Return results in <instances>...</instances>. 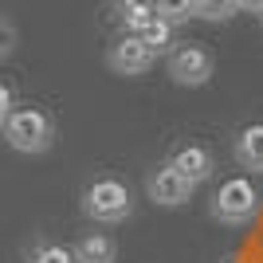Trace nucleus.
<instances>
[{"label": "nucleus", "mask_w": 263, "mask_h": 263, "mask_svg": "<svg viewBox=\"0 0 263 263\" xmlns=\"http://www.w3.org/2000/svg\"><path fill=\"white\" fill-rule=\"evenodd\" d=\"M16 44H20V32H16V24H12L8 16H0V59H8V55L16 51Z\"/></svg>", "instance_id": "nucleus-15"}, {"label": "nucleus", "mask_w": 263, "mask_h": 263, "mask_svg": "<svg viewBox=\"0 0 263 263\" xmlns=\"http://www.w3.org/2000/svg\"><path fill=\"white\" fill-rule=\"evenodd\" d=\"M236 161H240V169L263 173V122L240 130V138H236Z\"/></svg>", "instance_id": "nucleus-8"}, {"label": "nucleus", "mask_w": 263, "mask_h": 263, "mask_svg": "<svg viewBox=\"0 0 263 263\" xmlns=\"http://www.w3.org/2000/svg\"><path fill=\"white\" fill-rule=\"evenodd\" d=\"M165 165H173L177 173H181L189 185L197 189V185H204V181L212 177V169H216V157H212L204 145H181V149H177V154L169 157Z\"/></svg>", "instance_id": "nucleus-7"}, {"label": "nucleus", "mask_w": 263, "mask_h": 263, "mask_svg": "<svg viewBox=\"0 0 263 263\" xmlns=\"http://www.w3.org/2000/svg\"><path fill=\"white\" fill-rule=\"evenodd\" d=\"M240 4V12H259L263 8V0H236Z\"/></svg>", "instance_id": "nucleus-17"}, {"label": "nucleus", "mask_w": 263, "mask_h": 263, "mask_svg": "<svg viewBox=\"0 0 263 263\" xmlns=\"http://www.w3.org/2000/svg\"><path fill=\"white\" fill-rule=\"evenodd\" d=\"M259 189L248 181V177H228L224 185L212 193V220H220V224H232V228H240V224H252L255 216H259Z\"/></svg>", "instance_id": "nucleus-2"}, {"label": "nucleus", "mask_w": 263, "mask_h": 263, "mask_svg": "<svg viewBox=\"0 0 263 263\" xmlns=\"http://www.w3.org/2000/svg\"><path fill=\"white\" fill-rule=\"evenodd\" d=\"M145 197L154 200V204H161V209H181V204H189V197H193V185L177 173L173 165H161V169H154L149 181H145Z\"/></svg>", "instance_id": "nucleus-6"}, {"label": "nucleus", "mask_w": 263, "mask_h": 263, "mask_svg": "<svg viewBox=\"0 0 263 263\" xmlns=\"http://www.w3.org/2000/svg\"><path fill=\"white\" fill-rule=\"evenodd\" d=\"M173 32H177V28H173V24H169V20H161V16H154V20L145 24V28H142V32H138V35H142V44L149 47V51H154V55H165V51H169V47L177 44V40H173Z\"/></svg>", "instance_id": "nucleus-11"}, {"label": "nucleus", "mask_w": 263, "mask_h": 263, "mask_svg": "<svg viewBox=\"0 0 263 263\" xmlns=\"http://www.w3.org/2000/svg\"><path fill=\"white\" fill-rule=\"evenodd\" d=\"M193 12H197V20H209V24H224L232 20L240 4L236 0H193Z\"/></svg>", "instance_id": "nucleus-12"}, {"label": "nucleus", "mask_w": 263, "mask_h": 263, "mask_svg": "<svg viewBox=\"0 0 263 263\" xmlns=\"http://www.w3.org/2000/svg\"><path fill=\"white\" fill-rule=\"evenodd\" d=\"M28 263H79V259L67 243H40V248L28 255Z\"/></svg>", "instance_id": "nucleus-14"}, {"label": "nucleus", "mask_w": 263, "mask_h": 263, "mask_svg": "<svg viewBox=\"0 0 263 263\" xmlns=\"http://www.w3.org/2000/svg\"><path fill=\"white\" fill-rule=\"evenodd\" d=\"M154 16H157V8L149 0H118V20L126 32H142Z\"/></svg>", "instance_id": "nucleus-10"}, {"label": "nucleus", "mask_w": 263, "mask_h": 263, "mask_svg": "<svg viewBox=\"0 0 263 263\" xmlns=\"http://www.w3.org/2000/svg\"><path fill=\"white\" fill-rule=\"evenodd\" d=\"M83 212L95 224H122L134 212V197L118 177H99L83 189Z\"/></svg>", "instance_id": "nucleus-3"}, {"label": "nucleus", "mask_w": 263, "mask_h": 263, "mask_svg": "<svg viewBox=\"0 0 263 263\" xmlns=\"http://www.w3.org/2000/svg\"><path fill=\"white\" fill-rule=\"evenodd\" d=\"M0 134L16 154H47L55 145V122L44 106H12Z\"/></svg>", "instance_id": "nucleus-1"}, {"label": "nucleus", "mask_w": 263, "mask_h": 263, "mask_svg": "<svg viewBox=\"0 0 263 263\" xmlns=\"http://www.w3.org/2000/svg\"><path fill=\"white\" fill-rule=\"evenodd\" d=\"M165 71L177 87H204L216 71V59L204 44H173L165 51Z\"/></svg>", "instance_id": "nucleus-4"}, {"label": "nucleus", "mask_w": 263, "mask_h": 263, "mask_svg": "<svg viewBox=\"0 0 263 263\" xmlns=\"http://www.w3.org/2000/svg\"><path fill=\"white\" fill-rule=\"evenodd\" d=\"M12 106H16V95H12L8 83H0V126H4V118L12 114Z\"/></svg>", "instance_id": "nucleus-16"}, {"label": "nucleus", "mask_w": 263, "mask_h": 263, "mask_svg": "<svg viewBox=\"0 0 263 263\" xmlns=\"http://www.w3.org/2000/svg\"><path fill=\"white\" fill-rule=\"evenodd\" d=\"M224 263H240V259H224Z\"/></svg>", "instance_id": "nucleus-18"}, {"label": "nucleus", "mask_w": 263, "mask_h": 263, "mask_svg": "<svg viewBox=\"0 0 263 263\" xmlns=\"http://www.w3.org/2000/svg\"><path fill=\"white\" fill-rule=\"evenodd\" d=\"M154 8H157V16L169 20L173 28H177V24H189L193 16H197V12H193V0H157Z\"/></svg>", "instance_id": "nucleus-13"}, {"label": "nucleus", "mask_w": 263, "mask_h": 263, "mask_svg": "<svg viewBox=\"0 0 263 263\" xmlns=\"http://www.w3.org/2000/svg\"><path fill=\"white\" fill-rule=\"evenodd\" d=\"M71 252H75L79 263H114L118 259V243L110 240L106 232H87Z\"/></svg>", "instance_id": "nucleus-9"}, {"label": "nucleus", "mask_w": 263, "mask_h": 263, "mask_svg": "<svg viewBox=\"0 0 263 263\" xmlns=\"http://www.w3.org/2000/svg\"><path fill=\"white\" fill-rule=\"evenodd\" d=\"M154 59H157V55L142 44V35H138V32H122L118 40L110 44V51H106V67L114 71V75H126V79L145 75V71L154 67Z\"/></svg>", "instance_id": "nucleus-5"}, {"label": "nucleus", "mask_w": 263, "mask_h": 263, "mask_svg": "<svg viewBox=\"0 0 263 263\" xmlns=\"http://www.w3.org/2000/svg\"><path fill=\"white\" fill-rule=\"evenodd\" d=\"M149 4H157V0H149Z\"/></svg>", "instance_id": "nucleus-20"}, {"label": "nucleus", "mask_w": 263, "mask_h": 263, "mask_svg": "<svg viewBox=\"0 0 263 263\" xmlns=\"http://www.w3.org/2000/svg\"><path fill=\"white\" fill-rule=\"evenodd\" d=\"M259 20H263V8H259Z\"/></svg>", "instance_id": "nucleus-19"}]
</instances>
